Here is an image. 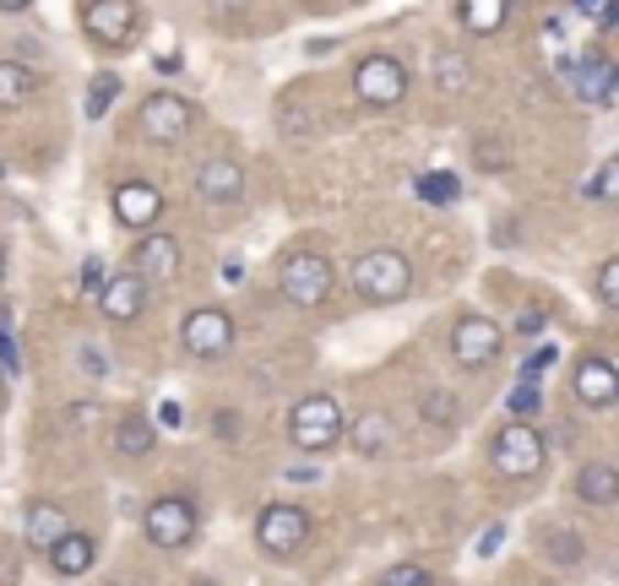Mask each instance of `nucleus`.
<instances>
[{"label": "nucleus", "instance_id": "42", "mask_svg": "<svg viewBox=\"0 0 619 586\" xmlns=\"http://www.w3.org/2000/svg\"><path fill=\"white\" fill-rule=\"evenodd\" d=\"M500 538H506V532H500V527H489V532H484V543H478V554H495V549H500Z\"/></svg>", "mask_w": 619, "mask_h": 586}, {"label": "nucleus", "instance_id": "20", "mask_svg": "<svg viewBox=\"0 0 619 586\" xmlns=\"http://www.w3.org/2000/svg\"><path fill=\"white\" fill-rule=\"evenodd\" d=\"M354 451H358V456H369V462L391 456V451H397V423L386 419L380 408L358 413V423H354Z\"/></svg>", "mask_w": 619, "mask_h": 586}, {"label": "nucleus", "instance_id": "40", "mask_svg": "<svg viewBox=\"0 0 619 586\" xmlns=\"http://www.w3.org/2000/svg\"><path fill=\"white\" fill-rule=\"evenodd\" d=\"M212 429H218V434H229V440H234V434H240V419H234V413H218V419H212Z\"/></svg>", "mask_w": 619, "mask_h": 586}, {"label": "nucleus", "instance_id": "12", "mask_svg": "<svg viewBox=\"0 0 619 586\" xmlns=\"http://www.w3.org/2000/svg\"><path fill=\"white\" fill-rule=\"evenodd\" d=\"M571 391H576V402H582L587 413H609L619 402V369L604 353H587V358H576Z\"/></svg>", "mask_w": 619, "mask_h": 586}, {"label": "nucleus", "instance_id": "16", "mask_svg": "<svg viewBox=\"0 0 619 586\" xmlns=\"http://www.w3.org/2000/svg\"><path fill=\"white\" fill-rule=\"evenodd\" d=\"M44 560H49V571H55L60 582H77V576H88L92 565H98V538L82 532V527H71L66 538H55V543L44 549Z\"/></svg>", "mask_w": 619, "mask_h": 586}, {"label": "nucleus", "instance_id": "39", "mask_svg": "<svg viewBox=\"0 0 619 586\" xmlns=\"http://www.w3.org/2000/svg\"><path fill=\"white\" fill-rule=\"evenodd\" d=\"M153 423H158V429H175V423H179V402H164V408H158V419H153Z\"/></svg>", "mask_w": 619, "mask_h": 586}, {"label": "nucleus", "instance_id": "45", "mask_svg": "<svg viewBox=\"0 0 619 586\" xmlns=\"http://www.w3.org/2000/svg\"><path fill=\"white\" fill-rule=\"evenodd\" d=\"M593 5H598V0H576V11H593Z\"/></svg>", "mask_w": 619, "mask_h": 586}, {"label": "nucleus", "instance_id": "24", "mask_svg": "<svg viewBox=\"0 0 619 586\" xmlns=\"http://www.w3.org/2000/svg\"><path fill=\"white\" fill-rule=\"evenodd\" d=\"M430 82H435V92H445V98H462V92L473 87V66H467L456 49H441V55L430 60Z\"/></svg>", "mask_w": 619, "mask_h": 586}, {"label": "nucleus", "instance_id": "2", "mask_svg": "<svg viewBox=\"0 0 619 586\" xmlns=\"http://www.w3.org/2000/svg\"><path fill=\"white\" fill-rule=\"evenodd\" d=\"M349 283L364 305H397L413 294V261L402 251H364L349 272Z\"/></svg>", "mask_w": 619, "mask_h": 586}, {"label": "nucleus", "instance_id": "31", "mask_svg": "<svg viewBox=\"0 0 619 586\" xmlns=\"http://www.w3.org/2000/svg\"><path fill=\"white\" fill-rule=\"evenodd\" d=\"M375 586H441V582H435V571H424V565H391Z\"/></svg>", "mask_w": 619, "mask_h": 586}, {"label": "nucleus", "instance_id": "14", "mask_svg": "<svg viewBox=\"0 0 619 586\" xmlns=\"http://www.w3.org/2000/svg\"><path fill=\"white\" fill-rule=\"evenodd\" d=\"M114 218H120L125 229L147 234V229L164 218V190H158L153 179H125V185H114Z\"/></svg>", "mask_w": 619, "mask_h": 586}, {"label": "nucleus", "instance_id": "11", "mask_svg": "<svg viewBox=\"0 0 619 586\" xmlns=\"http://www.w3.org/2000/svg\"><path fill=\"white\" fill-rule=\"evenodd\" d=\"M500 347H506V327H500V321H489V316H462V321L451 327V358H456L462 369H484V364H495V358H500Z\"/></svg>", "mask_w": 619, "mask_h": 586}, {"label": "nucleus", "instance_id": "37", "mask_svg": "<svg viewBox=\"0 0 619 586\" xmlns=\"http://www.w3.org/2000/svg\"><path fill=\"white\" fill-rule=\"evenodd\" d=\"M82 369L103 380V375H109V353H103V347H82Z\"/></svg>", "mask_w": 619, "mask_h": 586}, {"label": "nucleus", "instance_id": "46", "mask_svg": "<svg viewBox=\"0 0 619 586\" xmlns=\"http://www.w3.org/2000/svg\"><path fill=\"white\" fill-rule=\"evenodd\" d=\"M0 283H5V251H0Z\"/></svg>", "mask_w": 619, "mask_h": 586}, {"label": "nucleus", "instance_id": "22", "mask_svg": "<svg viewBox=\"0 0 619 586\" xmlns=\"http://www.w3.org/2000/svg\"><path fill=\"white\" fill-rule=\"evenodd\" d=\"M576 500L593 505V510H604V505L619 500V473L609 462H582L576 467Z\"/></svg>", "mask_w": 619, "mask_h": 586}, {"label": "nucleus", "instance_id": "18", "mask_svg": "<svg viewBox=\"0 0 619 586\" xmlns=\"http://www.w3.org/2000/svg\"><path fill=\"white\" fill-rule=\"evenodd\" d=\"M98 305H103V316H109L114 327H131V321H142V310H147V283H142L136 272H120V277L103 283Z\"/></svg>", "mask_w": 619, "mask_h": 586}, {"label": "nucleus", "instance_id": "35", "mask_svg": "<svg viewBox=\"0 0 619 586\" xmlns=\"http://www.w3.org/2000/svg\"><path fill=\"white\" fill-rule=\"evenodd\" d=\"M609 196H615V164H604L587 185V201H609Z\"/></svg>", "mask_w": 619, "mask_h": 586}, {"label": "nucleus", "instance_id": "41", "mask_svg": "<svg viewBox=\"0 0 619 586\" xmlns=\"http://www.w3.org/2000/svg\"><path fill=\"white\" fill-rule=\"evenodd\" d=\"M478 164H484V168H506V158H500V153H489V142H478Z\"/></svg>", "mask_w": 619, "mask_h": 586}, {"label": "nucleus", "instance_id": "38", "mask_svg": "<svg viewBox=\"0 0 619 586\" xmlns=\"http://www.w3.org/2000/svg\"><path fill=\"white\" fill-rule=\"evenodd\" d=\"M543 327H549V321H543V310H522V316H517V332L522 336H538Z\"/></svg>", "mask_w": 619, "mask_h": 586}, {"label": "nucleus", "instance_id": "32", "mask_svg": "<svg viewBox=\"0 0 619 586\" xmlns=\"http://www.w3.org/2000/svg\"><path fill=\"white\" fill-rule=\"evenodd\" d=\"M424 419L451 429V423H456V397H451V391H424Z\"/></svg>", "mask_w": 619, "mask_h": 586}, {"label": "nucleus", "instance_id": "21", "mask_svg": "<svg viewBox=\"0 0 619 586\" xmlns=\"http://www.w3.org/2000/svg\"><path fill=\"white\" fill-rule=\"evenodd\" d=\"M511 16V0H456V22L473 38H495Z\"/></svg>", "mask_w": 619, "mask_h": 586}, {"label": "nucleus", "instance_id": "30", "mask_svg": "<svg viewBox=\"0 0 619 586\" xmlns=\"http://www.w3.org/2000/svg\"><path fill=\"white\" fill-rule=\"evenodd\" d=\"M593 288H598V305H604V310H619V255H609V261L598 266V283H593Z\"/></svg>", "mask_w": 619, "mask_h": 586}, {"label": "nucleus", "instance_id": "28", "mask_svg": "<svg viewBox=\"0 0 619 586\" xmlns=\"http://www.w3.org/2000/svg\"><path fill=\"white\" fill-rule=\"evenodd\" d=\"M114 98H120V77H114V71L92 77V82H88V120L109 114V109H114Z\"/></svg>", "mask_w": 619, "mask_h": 586}, {"label": "nucleus", "instance_id": "17", "mask_svg": "<svg viewBox=\"0 0 619 586\" xmlns=\"http://www.w3.org/2000/svg\"><path fill=\"white\" fill-rule=\"evenodd\" d=\"M565 71H571L576 92H582L593 109H609V103H615V60H609L604 49H593V55H582V60H565Z\"/></svg>", "mask_w": 619, "mask_h": 586}, {"label": "nucleus", "instance_id": "15", "mask_svg": "<svg viewBox=\"0 0 619 586\" xmlns=\"http://www.w3.org/2000/svg\"><path fill=\"white\" fill-rule=\"evenodd\" d=\"M131 272H136L147 288H153V283H175L179 277V240L147 229V234L136 240V251H131Z\"/></svg>", "mask_w": 619, "mask_h": 586}, {"label": "nucleus", "instance_id": "33", "mask_svg": "<svg viewBox=\"0 0 619 586\" xmlns=\"http://www.w3.org/2000/svg\"><path fill=\"white\" fill-rule=\"evenodd\" d=\"M0 375H22V347L5 327H0Z\"/></svg>", "mask_w": 619, "mask_h": 586}, {"label": "nucleus", "instance_id": "5", "mask_svg": "<svg viewBox=\"0 0 619 586\" xmlns=\"http://www.w3.org/2000/svg\"><path fill=\"white\" fill-rule=\"evenodd\" d=\"M277 288H283V299L294 305V310H321L327 299H332V288H338V272H332V261L316 251H299L283 261V272H277Z\"/></svg>", "mask_w": 619, "mask_h": 586}, {"label": "nucleus", "instance_id": "34", "mask_svg": "<svg viewBox=\"0 0 619 586\" xmlns=\"http://www.w3.org/2000/svg\"><path fill=\"white\" fill-rule=\"evenodd\" d=\"M103 283H109L103 261H98V255H88V261H82V294H92V299H98V294H103Z\"/></svg>", "mask_w": 619, "mask_h": 586}, {"label": "nucleus", "instance_id": "4", "mask_svg": "<svg viewBox=\"0 0 619 586\" xmlns=\"http://www.w3.org/2000/svg\"><path fill=\"white\" fill-rule=\"evenodd\" d=\"M543 462H549V440H543L538 423H500V429H495V440H489V467H495L500 478H511V484L538 478Z\"/></svg>", "mask_w": 619, "mask_h": 586}, {"label": "nucleus", "instance_id": "48", "mask_svg": "<svg viewBox=\"0 0 619 586\" xmlns=\"http://www.w3.org/2000/svg\"><path fill=\"white\" fill-rule=\"evenodd\" d=\"M201 586H207V582H201Z\"/></svg>", "mask_w": 619, "mask_h": 586}, {"label": "nucleus", "instance_id": "6", "mask_svg": "<svg viewBox=\"0 0 619 586\" xmlns=\"http://www.w3.org/2000/svg\"><path fill=\"white\" fill-rule=\"evenodd\" d=\"M305 543H310V510L305 505L277 500L256 516V549L266 560H294Z\"/></svg>", "mask_w": 619, "mask_h": 586}, {"label": "nucleus", "instance_id": "43", "mask_svg": "<svg viewBox=\"0 0 619 586\" xmlns=\"http://www.w3.org/2000/svg\"><path fill=\"white\" fill-rule=\"evenodd\" d=\"M615 22H619V0H609V5L598 11V27H615Z\"/></svg>", "mask_w": 619, "mask_h": 586}, {"label": "nucleus", "instance_id": "36", "mask_svg": "<svg viewBox=\"0 0 619 586\" xmlns=\"http://www.w3.org/2000/svg\"><path fill=\"white\" fill-rule=\"evenodd\" d=\"M549 364H554V347H538L528 364H522V380H528V386H538V375H543Z\"/></svg>", "mask_w": 619, "mask_h": 586}, {"label": "nucleus", "instance_id": "8", "mask_svg": "<svg viewBox=\"0 0 619 586\" xmlns=\"http://www.w3.org/2000/svg\"><path fill=\"white\" fill-rule=\"evenodd\" d=\"M408 92V66L397 55H364L354 66V98L364 109H397Z\"/></svg>", "mask_w": 619, "mask_h": 586}, {"label": "nucleus", "instance_id": "29", "mask_svg": "<svg viewBox=\"0 0 619 586\" xmlns=\"http://www.w3.org/2000/svg\"><path fill=\"white\" fill-rule=\"evenodd\" d=\"M538 413H543V391L522 380V386L511 391V423H532V419H538Z\"/></svg>", "mask_w": 619, "mask_h": 586}, {"label": "nucleus", "instance_id": "44", "mask_svg": "<svg viewBox=\"0 0 619 586\" xmlns=\"http://www.w3.org/2000/svg\"><path fill=\"white\" fill-rule=\"evenodd\" d=\"M33 0H0V11H27Z\"/></svg>", "mask_w": 619, "mask_h": 586}, {"label": "nucleus", "instance_id": "47", "mask_svg": "<svg viewBox=\"0 0 619 586\" xmlns=\"http://www.w3.org/2000/svg\"><path fill=\"white\" fill-rule=\"evenodd\" d=\"M0 402H5V375H0Z\"/></svg>", "mask_w": 619, "mask_h": 586}, {"label": "nucleus", "instance_id": "13", "mask_svg": "<svg viewBox=\"0 0 619 586\" xmlns=\"http://www.w3.org/2000/svg\"><path fill=\"white\" fill-rule=\"evenodd\" d=\"M196 196L207 207H240L245 201V168H240V158L212 153L207 164L196 168Z\"/></svg>", "mask_w": 619, "mask_h": 586}, {"label": "nucleus", "instance_id": "3", "mask_svg": "<svg viewBox=\"0 0 619 586\" xmlns=\"http://www.w3.org/2000/svg\"><path fill=\"white\" fill-rule=\"evenodd\" d=\"M196 532H201V510L196 500L175 489V495H158V500L142 510V538L158 549V554H179V549H190L196 543Z\"/></svg>", "mask_w": 619, "mask_h": 586}, {"label": "nucleus", "instance_id": "19", "mask_svg": "<svg viewBox=\"0 0 619 586\" xmlns=\"http://www.w3.org/2000/svg\"><path fill=\"white\" fill-rule=\"evenodd\" d=\"M71 532V516H66V505L60 500H33L27 505V521H22V538L44 554L55 538H66Z\"/></svg>", "mask_w": 619, "mask_h": 586}, {"label": "nucleus", "instance_id": "7", "mask_svg": "<svg viewBox=\"0 0 619 586\" xmlns=\"http://www.w3.org/2000/svg\"><path fill=\"white\" fill-rule=\"evenodd\" d=\"M179 347H185L190 358H201V364L229 358V347H234V316H229V310H218V305L190 310V316L179 321Z\"/></svg>", "mask_w": 619, "mask_h": 586}, {"label": "nucleus", "instance_id": "10", "mask_svg": "<svg viewBox=\"0 0 619 586\" xmlns=\"http://www.w3.org/2000/svg\"><path fill=\"white\" fill-rule=\"evenodd\" d=\"M82 27H88L92 44L103 49H125L142 27V5L136 0H88L82 5Z\"/></svg>", "mask_w": 619, "mask_h": 586}, {"label": "nucleus", "instance_id": "26", "mask_svg": "<svg viewBox=\"0 0 619 586\" xmlns=\"http://www.w3.org/2000/svg\"><path fill=\"white\" fill-rule=\"evenodd\" d=\"M543 549H549L554 565H582V560H587V543H582V532H571V527H554V532L543 538Z\"/></svg>", "mask_w": 619, "mask_h": 586}, {"label": "nucleus", "instance_id": "27", "mask_svg": "<svg viewBox=\"0 0 619 586\" xmlns=\"http://www.w3.org/2000/svg\"><path fill=\"white\" fill-rule=\"evenodd\" d=\"M419 196L430 201V207H451V201H462V179L456 174H419Z\"/></svg>", "mask_w": 619, "mask_h": 586}, {"label": "nucleus", "instance_id": "9", "mask_svg": "<svg viewBox=\"0 0 619 586\" xmlns=\"http://www.w3.org/2000/svg\"><path fill=\"white\" fill-rule=\"evenodd\" d=\"M142 136L147 142H158V147H175V142H185V131L196 125V103L185 98V92H147L142 98Z\"/></svg>", "mask_w": 619, "mask_h": 586}, {"label": "nucleus", "instance_id": "25", "mask_svg": "<svg viewBox=\"0 0 619 586\" xmlns=\"http://www.w3.org/2000/svg\"><path fill=\"white\" fill-rule=\"evenodd\" d=\"M33 71L22 60H0V109H22L33 98Z\"/></svg>", "mask_w": 619, "mask_h": 586}, {"label": "nucleus", "instance_id": "23", "mask_svg": "<svg viewBox=\"0 0 619 586\" xmlns=\"http://www.w3.org/2000/svg\"><path fill=\"white\" fill-rule=\"evenodd\" d=\"M153 445H158V423L147 419V413H125V419L114 423V451L120 456L142 462V456H153Z\"/></svg>", "mask_w": 619, "mask_h": 586}, {"label": "nucleus", "instance_id": "1", "mask_svg": "<svg viewBox=\"0 0 619 586\" xmlns=\"http://www.w3.org/2000/svg\"><path fill=\"white\" fill-rule=\"evenodd\" d=\"M343 434H349V423H343V408H338L332 391H310V397H299V402L288 408V440H294V451H305V456L332 451Z\"/></svg>", "mask_w": 619, "mask_h": 586}]
</instances>
